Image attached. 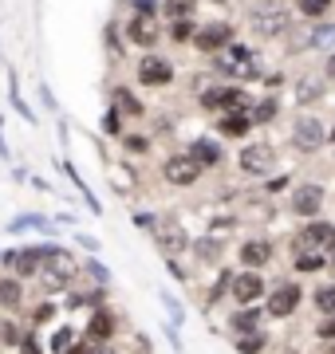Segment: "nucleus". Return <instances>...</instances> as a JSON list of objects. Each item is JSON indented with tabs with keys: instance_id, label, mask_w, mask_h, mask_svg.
I'll return each mask as SVG.
<instances>
[{
	"instance_id": "nucleus-31",
	"label": "nucleus",
	"mask_w": 335,
	"mask_h": 354,
	"mask_svg": "<svg viewBox=\"0 0 335 354\" xmlns=\"http://www.w3.org/2000/svg\"><path fill=\"white\" fill-rule=\"evenodd\" d=\"M20 354H44L36 339H20Z\"/></svg>"
},
{
	"instance_id": "nucleus-23",
	"label": "nucleus",
	"mask_w": 335,
	"mask_h": 354,
	"mask_svg": "<svg viewBox=\"0 0 335 354\" xmlns=\"http://www.w3.org/2000/svg\"><path fill=\"white\" fill-rule=\"evenodd\" d=\"M197 165H213V162H221V150L213 146V142H197L194 146V153H190Z\"/></svg>"
},
{
	"instance_id": "nucleus-2",
	"label": "nucleus",
	"mask_w": 335,
	"mask_h": 354,
	"mask_svg": "<svg viewBox=\"0 0 335 354\" xmlns=\"http://www.w3.org/2000/svg\"><path fill=\"white\" fill-rule=\"evenodd\" d=\"M44 260H39V272H44V283L48 288H64L67 279L75 276V260L64 252V248H39Z\"/></svg>"
},
{
	"instance_id": "nucleus-12",
	"label": "nucleus",
	"mask_w": 335,
	"mask_h": 354,
	"mask_svg": "<svg viewBox=\"0 0 335 354\" xmlns=\"http://www.w3.org/2000/svg\"><path fill=\"white\" fill-rule=\"evenodd\" d=\"M272 165H276V150L272 146H264V142H257V146H245V153H241V169L245 174H269Z\"/></svg>"
},
{
	"instance_id": "nucleus-15",
	"label": "nucleus",
	"mask_w": 335,
	"mask_h": 354,
	"mask_svg": "<svg viewBox=\"0 0 335 354\" xmlns=\"http://www.w3.org/2000/svg\"><path fill=\"white\" fill-rule=\"evenodd\" d=\"M320 205H323L320 185H300V189L292 193V213H300V216H316L320 213Z\"/></svg>"
},
{
	"instance_id": "nucleus-7",
	"label": "nucleus",
	"mask_w": 335,
	"mask_h": 354,
	"mask_svg": "<svg viewBox=\"0 0 335 354\" xmlns=\"http://www.w3.org/2000/svg\"><path fill=\"white\" fill-rule=\"evenodd\" d=\"M229 288H233V299L241 307H257V299L264 295V279H260V272H241Z\"/></svg>"
},
{
	"instance_id": "nucleus-9",
	"label": "nucleus",
	"mask_w": 335,
	"mask_h": 354,
	"mask_svg": "<svg viewBox=\"0 0 335 354\" xmlns=\"http://www.w3.org/2000/svg\"><path fill=\"white\" fill-rule=\"evenodd\" d=\"M170 79H174V67H170L162 55H142L138 83H146V87H166Z\"/></svg>"
},
{
	"instance_id": "nucleus-36",
	"label": "nucleus",
	"mask_w": 335,
	"mask_h": 354,
	"mask_svg": "<svg viewBox=\"0 0 335 354\" xmlns=\"http://www.w3.org/2000/svg\"><path fill=\"white\" fill-rule=\"evenodd\" d=\"M91 276L99 279V283H107V268L103 264H91Z\"/></svg>"
},
{
	"instance_id": "nucleus-14",
	"label": "nucleus",
	"mask_w": 335,
	"mask_h": 354,
	"mask_svg": "<svg viewBox=\"0 0 335 354\" xmlns=\"http://www.w3.org/2000/svg\"><path fill=\"white\" fill-rule=\"evenodd\" d=\"M229 39H233V28H229V24H209V28H201V32H194V44H197L201 51L229 48Z\"/></svg>"
},
{
	"instance_id": "nucleus-29",
	"label": "nucleus",
	"mask_w": 335,
	"mask_h": 354,
	"mask_svg": "<svg viewBox=\"0 0 335 354\" xmlns=\"http://www.w3.org/2000/svg\"><path fill=\"white\" fill-rule=\"evenodd\" d=\"M327 4H332V0H300V12L311 16V20H320V16L327 12Z\"/></svg>"
},
{
	"instance_id": "nucleus-1",
	"label": "nucleus",
	"mask_w": 335,
	"mask_h": 354,
	"mask_svg": "<svg viewBox=\"0 0 335 354\" xmlns=\"http://www.w3.org/2000/svg\"><path fill=\"white\" fill-rule=\"evenodd\" d=\"M217 64H221V71H225L229 79H253V75L260 71L257 51L241 48V44H229V48H221V51H217Z\"/></svg>"
},
{
	"instance_id": "nucleus-27",
	"label": "nucleus",
	"mask_w": 335,
	"mask_h": 354,
	"mask_svg": "<svg viewBox=\"0 0 335 354\" xmlns=\"http://www.w3.org/2000/svg\"><path fill=\"white\" fill-rule=\"evenodd\" d=\"M320 83H316V79H300V87H296V99L300 102H316V99H320Z\"/></svg>"
},
{
	"instance_id": "nucleus-34",
	"label": "nucleus",
	"mask_w": 335,
	"mask_h": 354,
	"mask_svg": "<svg viewBox=\"0 0 335 354\" xmlns=\"http://www.w3.org/2000/svg\"><path fill=\"white\" fill-rule=\"evenodd\" d=\"M127 150L142 153V150H150V146H146V138H127Z\"/></svg>"
},
{
	"instance_id": "nucleus-39",
	"label": "nucleus",
	"mask_w": 335,
	"mask_h": 354,
	"mask_svg": "<svg viewBox=\"0 0 335 354\" xmlns=\"http://www.w3.org/2000/svg\"><path fill=\"white\" fill-rule=\"evenodd\" d=\"M332 268H335V248H332Z\"/></svg>"
},
{
	"instance_id": "nucleus-22",
	"label": "nucleus",
	"mask_w": 335,
	"mask_h": 354,
	"mask_svg": "<svg viewBox=\"0 0 335 354\" xmlns=\"http://www.w3.org/2000/svg\"><path fill=\"white\" fill-rule=\"evenodd\" d=\"M20 279H0V307H16L20 304Z\"/></svg>"
},
{
	"instance_id": "nucleus-25",
	"label": "nucleus",
	"mask_w": 335,
	"mask_h": 354,
	"mask_svg": "<svg viewBox=\"0 0 335 354\" xmlns=\"http://www.w3.org/2000/svg\"><path fill=\"white\" fill-rule=\"evenodd\" d=\"M115 102H118V111L130 114V118H138V114H142V102L134 99L130 91H115Z\"/></svg>"
},
{
	"instance_id": "nucleus-37",
	"label": "nucleus",
	"mask_w": 335,
	"mask_h": 354,
	"mask_svg": "<svg viewBox=\"0 0 335 354\" xmlns=\"http://www.w3.org/2000/svg\"><path fill=\"white\" fill-rule=\"evenodd\" d=\"M323 75H327V79H335V51L327 55V64H323Z\"/></svg>"
},
{
	"instance_id": "nucleus-21",
	"label": "nucleus",
	"mask_w": 335,
	"mask_h": 354,
	"mask_svg": "<svg viewBox=\"0 0 335 354\" xmlns=\"http://www.w3.org/2000/svg\"><path fill=\"white\" fill-rule=\"evenodd\" d=\"M111 327H115V323H111V315H107V311H99V315L91 319V327H87L91 342H107V339H111Z\"/></svg>"
},
{
	"instance_id": "nucleus-11",
	"label": "nucleus",
	"mask_w": 335,
	"mask_h": 354,
	"mask_svg": "<svg viewBox=\"0 0 335 354\" xmlns=\"http://www.w3.org/2000/svg\"><path fill=\"white\" fill-rule=\"evenodd\" d=\"M39 260H44L39 248H16V252L4 256V264L12 268V279H32L39 272Z\"/></svg>"
},
{
	"instance_id": "nucleus-19",
	"label": "nucleus",
	"mask_w": 335,
	"mask_h": 354,
	"mask_svg": "<svg viewBox=\"0 0 335 354\" xmlns=\"http://www.w3.org/2000/svg\"><path fill=\"white\" fill-rule=\"evenodd\" d=\"M311 304H316V311H320V315H332V319H335V283H323V288H316Z\"/></svg>"
},
{
	"instance_id": "nucleus-33",
	"label": "nucleus",
	"mask_w": 335,
	"mask_h": 354,
	"mask_svg": "<svg viewBox=\"0 0 335 354\" xmlns=\"http://www.w3.org/2000/svg\"><path fill=\"white\" fill-rule=\"evenodd\" d=\"M52 342H55V351H67V342H71V330H60Z\"/></svg>"
},
{
	"instance_id": "nucleus-8",
	"label": "nucleus",
	"mask_w": 335,
	"mask_h": 354,
	"mask_svg": "<svg viewBox=\"0 0 335 354\" xmlns=\"http://www.w3.org/2000/svg\"><path fill=\"white\" fill-rule=\"evenodd\" d=\"M300 299H304V291H300L296 283H280V288H276V291L269 295V315H276V319L296 315Z\"/></svg>"
},
{
	"instance_id": "nucleus-17",
	"label": "nucleus",
	"mask_w": 335,
	"mask_h": 354,
	"mask_svg": "<svg viewBox=\"0 0 335 354\" xmlns=\"http://www.w3.org/2000/svg\"><path fill=\"white\" fill-rule=\"evenodd\" d=\"M323 268H327V256H323V252H311V248L296 252V272L311 276V272H323Z\"/></svg>"
},
{
	"instance_id": "nucleus-32",
	"label": "nucleus",
	"mask_w": 335,
	"mask_h": 354,
	"mask_svg": "<svg viewBox=\"0 0 335 354\" xmlns=\"http://www.w3.org/2000/svg\"><path fill=\"white\" fill-rule=\"evenodd\" d=\"M190 12V0H174V4H170V16H185Z\"/></svg>"
},
{
	"instance_id": "nucleus-3",
	"label": "nucleus",
	"mask_w": 335,
	"mask_h": 354,
	"mask_svg": "<svg viewBox=\"0 0 335 354\" xmlns=\"http://www.w3.org/2000/svg\"><path fill=\"white\" fill-rule=\"evenodd\" d=\"M248 24H253L257 36H284L292 20H288V8H280V4H257L253 16H248Z\"/></svg>"
},
{
	"instance_id": "nucleus-30",
	"label": "nucleus",
	"mask_w": 335,
	"mask_h": 354,
	"mask_svg": "<svg viewBox=\"0 0 335 354\" xmlns=\"http://www.w3.org/2000/svg\"><path fill=\"white\" fill-rule=\"evenodd\" d=\"M194 248H197V256H206V260H213V256L221 252V248H217L213 241H201V244H194Z\"/></svg>"
},
{
	"instance_id": "nucleus-6",
	"label": "nucleus",
	"mask_w": 335,
	"mask_h": 354,
	"mask_svg": "<svg viewBox=\"0 0 335 354\" xmlns=\"http://www.w3.org/2000/svg\"><path fill=\"white\" fill-rule=\"evenodd\" d=\"M206 106H217L225 114H248L253 102H248L245 91H233V87H221V91H206Z\"/></svg>"
},
{
	"instance_id": "nucleus-38",
	"label": "nucleus",
	"mask_w": 335,
	"mask_h": 354,
	"mask_svg": "<svg viewBox=\"0 0 335 354\" xmlns=\"http://www.w3.org/2000/svg\"><path fill=\"white\" fill-rule=\"evenodd\" d=\"M91 354H111V351H91Z\"/></svg>"
},
{
	"instance_id": "nucleus-20",
	"label": "nucleus",
	"mask_w": 335,
	"mask_h": 354,
	"mask_svg": "<svg viewBox=\"0 0 335 354\" xmlns=\"http://www.w3.org/2000/svg\"><path fill=\"white\" fill-rule=\"evenodd\" d=\"M308 44H311V48H320V51H335V24H320V28H311Z\"/></svg>"
},
{
	"instance_id": "nucleus-16",
	"label": "nucleus",
	"mask_w": 335,
	"mask_h": 354,
	"mask_svg": "<svg viewBox=\"0 0 335 354\" xmlns=\"http://www.w3.org/2000/svg\"><path fill=\"white\" fill-rule=\"evenodd\" d=\"M269 260H272V244L269 241H245V244H241V264H245L248 272L264 268Z\"/></svg>"
},
{
	"instance_id": "nucleus-24",
	"label": "nucleus",
	"mask_w": 335,
	"mask_h": 354,
	"mask_svg": "<svg viewBox=\"0 0 335 354\" xmlns=\"http://www.w3.org/2000/svg\"><path fill=\"white\" fill-rule=\"evenodd\" d=\"M248 127H253L248 114H229V118H221V130H225V134H245Z\"/></svg>"
},
{
	"instance_id": "nucleus-26",
	"label": "nucleus",
	"mask_w": 335,
	"mask_h": 354,
	"mask_svg": "<svg viewBox=\"0 0 335 354\" xmlns=\"http://www.w3.org/2000/svg\"><path fill=\"white\" fill-rule=\"evenodd\" d=\"M264 342H269V339H264L260 330H253V335H245V339H237V351H241V354H260V351H264Z\"/></svg>"
},
{
	"instance_id": "nucleus-35",
	"label": "nucleus",
	"mask_w": 335,
	"mask_h": 354,
	"mask_svg": "<svg viewBox=\"0 0 335 354\" xmlns=\"http://www.w3.org/2000/svg\"><path fill=\"white\" fill-rule=\"evenodd\" d=\"M320 339H335V319H327V323L320 327Z\"/></svg>"
},
{
	"instance_id": "nucleus-10",
	"label": "nucleus",
	"mask_w": 335,
	"mask_h": 354,
	"mask_svg": "<svg viewBox=\"0 0 335 354\" xmlns=\"http://www.w3.org/2000/svg\"><path fill=\"white\" fill-rule=\"evenodd\" d=\"M162 174H166L170 185H194L197 177H201V165H197L190 153H178V158H170V162H166Z\"/></svg>"
},
{
	"instance_id": "nucleus-28",
	"label": "nucleus",
	"mask_w": 335,
	"mask_h": 354,
	"mask_svg": "<svg viewBox=\"0 0 335 354\" xmlns=\"http://www.w3.org/2000/svg\"><path fill=\"white\" fill-rule=\"evenodd\" d=\"M166 252H181L185 248V232H181L178 225H166V244H162Z\"/></svg>"
},
{
	"instance_id": "nucleus-13",
	"label": "nucleus",
	"mask_w": 335,
	"mask_h": 354,
	"mask_svg": "<svg viewBox=\"0 0 335 354\" xmlns=\"http://www.w3.org/2000/svg\"><path fill=\"white\" fill-rule=\"evenodd\" d=\"M127 36L134 39L138 48H154L158 20H154V16H130V20H127Z\"/></svg>"
},
{
	"instance_id": "nucleus-4",
	"label": "nucleus",
	"mask_w": 335,
	"mask_h": 354,
	"mask_svg": "<svg viewBox=\"0 0 335 354\" xmlns=\"http://www.w3.org/2000/svg\"><path fill=\"white\" fill-rule=\"evenodd\" d=\"M304 248L327 256L335 248V225H327V221H311V225L296 236V252H304Z\"/></svg>"
},
{
	"instance_id": "nucleus-5",
	"label": "nucleus",
	"mask_w": 335,
	"mask_h": 354,
	"mask_svg": "<svg viewBox=\"0 0 335 354\" xmlns=\"http://www.w3.org/2000/svg\"><path fill=\"white\" fill-rule=\"evenodd\" d=\"M323 138H327V134H323V122H320V118H316V114H300L296 127H292V142H296L300 150H304V153H316V150L323 146Z\"/></svg>"
},
{
	"instance_id": "nucleus-18",
	"label": "nucleus",
	"mask_w": 335,
	"mask_h": 354,
	"mask_svg": "<svg viewBox=\"0 0 335 354\" xmlns=\"http://www.w3.org/2000/svg\"><path fill=\"white\" fill-rule=\"evenodd\" d=\"M233 327L241 330V335H253V330H260V311H257V307H241V311L233 315Z\"/></svg>"
}]
</instances>
